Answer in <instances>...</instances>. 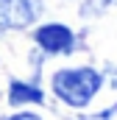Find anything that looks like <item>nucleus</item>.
I'll list each match as a JSON object with an SVG mask.
<instances>
[{
    "label": "nucleus",
    "mask_w": 117,
    "mask_h": 120,
    "mask_svg": "<svg viewBox=\"0 0 117 120\" xmlns=\"http://www.w3.org/2000/svg\"><path fill=\"white\" fill-rule=\"evenodd\" d=\"M42 14V0H0V31H22Z\"/></svg>",
    "instance_id": "nucleus-2"
},
{
    "label": "nucleus",
    "mask_w": 117,
    "mask_h": 120,
    "mask_svg": "<svg viewBox=\"0 0 117 120\" xmlns=\"http://www.w3.org/2000/svg\"><path fill=\"white\" fill-rule=\"evenodd\" d=\"M98 3H100V6H103V8H106V6H114L117 0H98Z\"/></svg>",
    "instance_id": "nucleus-6"
},
{
    "label": "nucleus",
    "mask_w": 117,
    "mask_h": 120,
    "mask_svg": "<svg viewBox=\"0 0 117 120\" xmlns=\"http://www.w3.org/2000/svg\"><path fill=\"white\" fill-rule=\"evenodd\" d=\"M53 92L75 109H84L89 101L98 95L103 87V75L95 67H67V70H56L53 73Z\"/></svg>",
    "instance_id": "nucleus-1"
},
{
    "label": "nucleus",
    "mask_w": 117,
    "mask_h": 120,
    "mask_svg": "<svg viewBox=\"0 0 117 120\" xmlns=\"http://www.w3.org/2000/svg\"><path fill=\"white\" fill-rule=\"evenodd\" d=\"M6 120H42L39 115H33V112H17V115H11V117Z\"/></svg>",
    "instance_id": "nucleus-5"
},
{
    "label": "nucleus",
    "mask_w": 117,
    "mask_h": 120,
    "mask_svg": "<svg viewBox=\"0 0 117 120\" xmlns=\"http://www.w3.org/2000/svg\"><path fill=\"white\" fill-rule=\"evenodd\" d=\"M36 45L45 50V53H70L73 45H75V36L73 31L61 22H48V25H39L33 34Z\"/></svg>",
    "instance_id": "nucleus-3"
},
{
    "label": "nucleus",
    "mask_w": 117,
    "mask_h": 120,
    "mask_svg": "<svg viewBox=\"0 0 117 120\" xmlns=\"http://www.w3.org/2000/svg\"><path fill=\"white\" fill-rule=\"evenodd\" d=\"M45 95L36 84H25V81H11L8 87V103L20 106V103H42Z\"/></svg>",
    "instance_id": "nucleus-4"
}]
</instances>
